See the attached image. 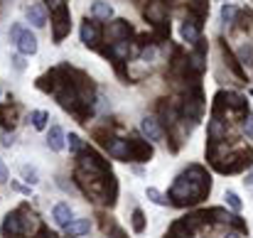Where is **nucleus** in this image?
Segmentation results:
<instances>
[{"label": "nucleus", "mask_w": 253, "mask_h": 238, "mask_svg": "<svg viewBox=\"0 0 253 238\" xmlns=\"http://www.w3.org/2000/svg\"><path fill=\"white\" fill-rule=\"evenodd\" d=\"M211 189L209 174L204 172L202 164H189L169 187V204L174 206H189V204H199Z\"/></svg>", "instance_id": "nucleus-1"}, {"label": "nucleus", "mask_w": 253, "mask_h": 238, "mask_svg": "<svg viewBox=\"0 0 253 238\" xmlns=\"http://www.w3.org/2000/svg\"><path fill=\"white\" fill-rule=\"evenodd\" d=\"M143 15H145V20L163 35V37H168L169 40V22H168V2L165 0H150L148 5H145V10H143Z\"/></svg>", "instance_id": "nucleus-2"}, {"label": "nucleus", "mask_w": 253, "mask_h": 238, "mask_svg": "<svg viewBox=\"0 0 253 238\" xmlns=\"http://www.w3.org/2000/svg\"><path fill=\"white\" fill-rule=\"evenodd\" d=\"M49 17H52V40L59 44L72 30V12H69L67 5H59V7L52 10Z\"/></svg>", "instance_id": "nucleus-3"}, {"label": "nucleus", "mask_w": 253, "mask_h": 238, "mask_svg": "<svg viewBox=\"0 0 253 238\" xmlns=\"http://www.w3.org/2000/svg\"><path fill=\"white\" fill-rule=\"evenodd\" d=\"M179 35H182V40H184L187 44L194 47V44L202 40V17L187 12L184 20H182V25H179Z\"/></svg>", "instance_id": "nucleus-4"}, {"label": "nucleus", "mask_w": 253, "mask_h": 238, "mask_svg": "<svg viewBox=\"0 0 253 238\" xmlns=\"http://www.w3.org/2000/svg\"><path fill=\"white\" fill-rule=\"evenodd\" d=\"M128 155L138 162H150L153 159V145L143 138H128Z\"/></svg>", "instance_id": "nucleus-5"}, {"label": "nucleus", "mask_w": 253, "mask_h": 238, "mask_svg": "<svg viewBox=\"0 0 253 238\" xmlns=\"http://www.w3.org/2000/svg\"><path fill=\"white\" fill-rule=\"evenodd\" d=\"M79 35H82V42H84L86 47H91V49H101V27H98V22L96 20H88L86 17L84 22H82V30H79Z\"/></svg>", "instance_id": "nucleus-6"}, {"label": "nucleus", "mask_w": 253, "mask_h": 238, "mask_svg": "<svg viewBox=\"0 0 253 238\" xmlns=\"http://www.w3.org/2000/svg\"><path fill=\"white\" fill-rule=\"evenodd\" d=\"M133 27L128 20H113L106 25V40L108 42H121V40H130Z\"/></svg>", "instance_id": "nucleus-7"}, {"label": "nucleus", "mask_w": 253, "mask_h": 238, "mask_svg": "<svg viewBox=\"0 0 253 238\" xmlns=\"http://www.w3.org/2000/svg\"><path fill=\"white\" fill-rule=\"evenodd\" d=\"M140 133H143L150 143H160V140H163V135H165V130H163L160 120H158V118H153V116H145V118L140 120Z\"/></svg>", "instance_id": "nucleus-8"}, {"label": "nucleus", "mask_w": 253, "mask_h": 238, "mask_svg": "<svg viewBox=\"0 0 253 238\" xmlns=\"http://www.w3.org/2000/svg\"><path fill=\"white\" fill-rule=\"evenodd\" d=\"M25 15H27V22L32 27H44L47 25V7H44V2H30Z\"/></svg>", "instance_id": "nucleus-9"}, {"label": "nucleus", "mask_w": 253, "mask_h": 238, "mask_svg": "<svg viewBox=\"0 0 253 238\" xmlns=\"http://www.w3.org/2000/svg\"><path fill=\"white\" fill-rule=\"evenodd\" d=\"M15 44H17V52H20L22 57H30V54L37 52V37H35L30 30H22V32L15 37Z\"/></svg>", "instance_id": "nucleus-10"}, {"label": "nucleus", "mask_w": 253, "mask_h": 238, "mask_svg": "<svg viewBox=\"0 0 253 238\" xmlns=\"http://www.w3.org/2000/svg\"><path fill=\"white\" fill-rule=\"evenodd\" d=\"M2 236L5 238L22 236V216H20V209L5 216V221H2Z\"/></svg>", "instance_id": "nucleus-11"}, {"label": "nucleus", "mask_w": 253, "mask_h": 238, "mask_svg": "<svg viewBox=\"0 0 253 238\" xmlns=\"http://www.w3.org/2000/svg\"><path fill=\"white\" fill-rule=\"evenodd\" d=\"M52 219H54V224H57V226L67 229V226L74 221V211H72V206H69V204H57V206L52 209Z\"/></svg>", "instance_id": "nucleus-12"}, {"label": "nucleus", "mask_w": 253, "mask_h": 238, "mask_svg": "<svg viewBox=\"0 0 253 238\" xmlns=\"http://www.w3.org/2000/svg\"><path fill=\"white\" fill-rule=\"evenodd\" d=\"M0 125H2L5 130H7V128L12 130V128L17 125V106H15L12 101L0 108Z\"/></svg>", "instance_id": "nucleus-13"}, {"label": "nucleus", "mask_w": 253, "mask_h": 238, "mask_svg": "<svg viewBox=\"0 0 253 238\" xmlns=\"http://www.w3.org/2000/svg\"><path fill=\"white\" fill-rule=\"evenodd\" d=\"M108 155L113 159H130V155H128V140H121V138H111V143H108Z\"/></svg>", "instance_id": "nucleus-14"}, {"label": "nucleus", "mask_w": 253, "mask_h": 238, "mask_svg": "<svg viewBox=\"0 0 253 238\" xmlns=\"http://www.w3.org/2000/svg\"><path fill=\"white\" fill-rule=\"evenodd\" d=\"M64 143H67V135L59 125H52L49 133H47V145L54 150V153H62L64 150Z\"/></svg>", "instance_id": "nucleus-15"}, {"label": "nucleus", "mask_w": 253, "mask_h": 238, "mask_svg": "<svg viewBox=\"0 0 253 238\" xmlns=\"http://www.w3.org/2000/svg\"><path fill=\"white\" fill-rule=\"evenodd\" d=\"M91 15H93V20H111L113 17V5L111 2H106V0H96V2H91Z\"/></svg>", "instance_id": "nucleus-16"}, {"label": "nucleus", "mask_w": 253, "mask_h": 238, "mask_svg": "<svg viewBox=\"0 0 253 238\" xmlns=\"http://www.w3.org/2000/svg\"><path fill=\"white\" fill-rule=\"evenodd\" d=\"M64 231H67V236H69V238L84 236V234H88V231H91V221H88V219H74V221H72V224H69Z\"/></svg>", "instance_id": "nucleus-17"}, {"label": "nucleus", "mask_w": 253, "mask_h": 238, "mask_svg": "<svg viewBox=\"0 0 253 238\" xmlns=\"http://www.w3.org/2000/svg\"><path fill=\"white\" fill-rule=\"evenodd\" d=\"M30 120H32V128L35 130H44L47 128V120H49V113L47 111H32L30 113Z\"/></svg>", "instance_id": "nucleus-18"}, {"label": "nucleus", "mask_w": 253, "mask_h": 238, "mask_svg": "<svg viewBox=\"0 0 253 238\" xmlns=\"http://www.w3.org/2000/svg\"><path fill=\"white\" fill-rule=\"evenodd\" d=\"M239 15H241V12H239V7H234V5H224V7H221V20H224L226 25H234Z\"/></svg>", "instance_id": "nucleus-19"}, {"label": "nucleus", "mask_w": 253, "mask_h": 238, "mask_svg": "<svg viewBox=\"0 0 253 238\" xmlns=\"http://www.w3.org/2000/svg\"><path fill=\"white\" fill-rule=\"evenodd\" d=\"M20 174H22V179H25L27 184H37V182H40L37 169H35V167H30V164H22V167H20Z\"/></svg>", "instance_id": "nucleus-20"}, {"label": "nucleus", "mask_w": 253, "mask_h": 238, "mask_svg": "<svg viewBox=\"0 0 253 238\" xmlns=\"http://www.w3.org/2000/svg\"><path fill=\"white\" fill-rule=\"evenodd\" d=\"M133 231H135V234H143V231H145V216H143L140 209L133 211Z\"/></svg>", "instance_id": "nucleus-21"}, {"label": "nucleus", "mask_w": 253, "mask_h": 238, "mask_svg": "<svg viewBox=\"0 0 253 238\" xmlns=\"http://www.w3.org/2000/svg\"><path fill=\"white\" fill-rule=\"evenodd\" d=\"M251 59H253V47L251 44H241V47H239V62L251 64Z\"/></svg>", "instance_id": "nucleus-22"}, {"label": "nucleus", "mask_w": 253, "mask_h": 238, "mask_svg": "<svg viewBox=\"0 0 253 238\" xmlns=\"http://www.w3.org/2000/svg\"><path fill=\"white\" fill-rule=\"evenodd\" d=\"M67 140H69V150H74L77 155H79V153H82V150H84V148H86L84 143H82V138H79L77 133H72V135H69Z\"/></svg>", "instance_id": "nucleus-23"}, {"label": "nucleus", "mask_w": 253, "mask_h": 238, "mask_svg": "<svg viewBox=\"0 0 253 238\" xmlns=\"http://www.w3.org/2000/svg\"><path fill=\"white\" fill-rule=\"evenodd\" d=\"M145 194H148V197H150L155 204H160V206H165V204H168V197H163V194H160L155 187H148V192H145Z\"/></svg>", "instance_id": "nucleus-24"}, {"label": "nucleus", "mask_w": 253, "mask_h": 238, "mask_svg": "<svg viewBox=\"0 0 253 238\" xmlns=\"http://www.w3.org/2000/svg\"><path fill=\"white\" fill-rule=\"evenodd\" d=\"M226 201H229V206L234 209V211H241V199L234 194V192H226V197H224Z\"/></svg>", "instance_id": "nucleus-25"}, {"label": "nucleus", "mask_w": 253, "mask_h": 238, "mask_svg": "<svg viewBox=\"0 0 253 238\" xmlns=\"http://www.w3.org/2000/svg\"><path fill=\"white\" fill-rule=\"evenodd\" d=\"M7 177H10V174H7V167H5V162L0 159V184H5V182H7Z\"/></svg>", "instance_id": "nucleus-26"}, {"label": "nucleus", "mask_w": 253, "mask_h": 238, "mask_svg": "<svg viewBox=\"0 0 253 238\" xmlns=\"http://www.w3.org/2000/svg\"><path fill=\"white\" fill-rule=\"evenodd\" d=\"M246 138H251L253 140V116L246 118Z\"/></svg>", "instance_id": "nucleus-27"}, {"label": "nucleus", "mask_w": 253, "mask_h": 238, "mask_svg": "<svg viewBox=\"0 0 253 238\" xmlns=\"http://www.w3.org/2000/svg\"><path fill=\"white\" fill-rule=\"evenodd\" d=\"M12 64H15V69H17V72H22V69H25V62H22V54H17V57L12 59Z\"/></svg>", "instance_id": "nucleus-28"}, {"label": "nucleus", "mask_w": 253, "mask_h": 238, "mask_svg": "<svg viewBox=\"0 0 253 238\" xmlns=\"http://www.w3.org/2000/svg\"><path fill=\"white\" fill-rule=\"evenodd\" d=\"M0 143H2L5 148H10V145H12V133H10V135H7V133H2V135H0Z\"/></svg>", "instance_id": "nucleus-29"}, {"label": "nucleus", "mask_w": 253, "mask_h": 238, "mask_svg": "<svg viewBox=\"0 0 253 238\" xmlns=\"http://www.w3.org/2000/svg\"><path fill=\"white\" fill-rule=\"evenodd\" d=\"M47 2H49V7H52V10H54V7H59V5H67L64 0H47Z\"/></svg>", "instance_id": "nucleus-30"}, {"label": "nucleus", "mask_w": 253, "mask_h": 238, "mask_svg": "<svg viewBox=\"0 0 253 238\" xmlns=\"http://www.w3.org/2000/svg\"><path fill=\"white\" fill-rule=\"evenodd\" d=\"M224 238H241V234H236V231H231V234H226Z\"/></svg>", "instance_id": "nucleus-31"}]
</instances>
